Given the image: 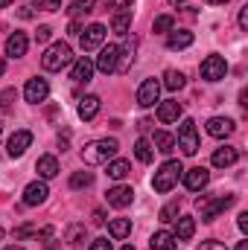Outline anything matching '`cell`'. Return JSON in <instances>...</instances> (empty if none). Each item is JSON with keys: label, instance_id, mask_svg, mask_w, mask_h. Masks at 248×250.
Here are the masks:
<instances>
[{"label": "cell", "instance_id": "obj_12", "mask_svg": "<svg viewBox=\"0 0 248 250\" xmlns=\"http://www.w3.org/2000/svg\"><path fill=\"white\" fill-rule=\"evenodd\" d=\"M29 146H32V131H24V128H21V131H15V134L9 137V143H6V151H9L12 157H21V154H24Z\"/></svg>", "mask_w": 248, "mask_h": 250}, {"label": "cell", "instance_id": "obj_1", "mask_svg": "<svg viewBox=\"0 0 248 250\" xmlns=\"http://www.w3.org/2000/svg\"><path fill=\"white\" fill-rule=\"evenodd\" d=\"M117 148H120L117 140H94V143H88L82 148V160L88 166H99V163H108L117 154Z\"/></svg>", "mask_w": 248, "mask_h": 250}, {"label": "cell", "instance_id": "obj_7", "mask_svg": "<svg viewBox=\"0 0 248 250\" xmlns=\"http://www.w3.org/2000/svg\"><path fill=\"white\" fill-rule=\"evenodd\" d=\"M102 41H105V26H102V23H91V26L79 35V44H82V50H85V53H91V50L102 47Z\"/></svg>", "mask_w": 248, "mask_h": 250}, {"label": "cell", "instance_id": "obj_27", "mask_svg": "<svg viewBox=\"0 0 248 250\" xmlns=\"http://www.w3.org/2000/svg\"><path fill=\"white\" fill-rule=\"evenodd\" d=\"M155 148H158L161 154H170V151L175 148V137L167 134V131H155Z\"/></svg>", "mask_w": 248, "mask_h": 250}, {"label": "cell", "instance_id": "obj_10", "mask_svg": "<svg viewBox=\"0 0 248 250\" xmlns=\"http://www.w3.org/2000/svg\"><path fill=\"white\" fill-rule=\"evenodd\" d=\"M47 93H50V84H47V79H29L26 82V87H24V96H26V102L29 105H38V102H44L47 99Z\"/></svg>", "mask_w": 248, "mask_h": 250}, {"label": "cell", "instance_id": "obj_18", "mask_svg": "<svg viewBox=\"0 0 248 250\" xmlns=\"http://www.w3.org/2000/svg\"><path fill=\"white\" fill-rule=\"evenodd\" d=\"M181 102H175V99H167V102H161L158 105V120L161 123H178V117H181Z\"/></svg>", "mask_w": 248, "mask_h": 250}, {"label": "cell", "instance_id": "obj_4", "mask_svg": "<svg viewBox=\"0 0 248 250\" xmlns=\"http://www.w3.org/2000/svg\"><path fill=\"white\" fill-rule=\"evenodd\" d=\"M237 198L234 195H219V198H198L196 201V207H198V212H201V221H216L231 204H234Z\"/></svg>", "mask_w": 248, "mask_h": 250}, {"label": "cell", "instance_id": "obj_46", "mask_svg": "<svg viewBox=\"0 0 248 250\" xmlns=\"http://www.w3.org/2000/svg\"><path fill=\"white\" fill-rule=\"evenodd\" d=\"M237 250H248V239H243V242L237 245Z\"/></svg>", "mask_w": 248, "mask_h": 250}, {"label": "cell", "instance_id": "obj_23", "mask_svg": "<svg viewBox=\"0 0 248 250\" xmlns=\"http://www.w3.org/2000/svg\"><path fill=\"white\" fill-rule=\"evenodd\" d=\"M190 44H193V32H187V29H173L167 35V47L170 50H184Z\"/></svg>", "mask_w": 248, "mask_h": 250}, {"label": "cell", "instance_id": "obj_28", "mask_svg": "<svg viewBox=\"0 0 248 250\" xmlns=\"http://www.w3.org/2000/svg\"><path fill=\"white\" fill-rule=\"evenodd\" d=\"M164 87L167 90H181L184 87V73L181 70H167L164 73Z\"/></svg>", "mask_w": 248, "mask_h": 250}, {"label": "cell", "instance_id": "obj_16", "mask_svg": "<svg viewBox=\"0 0 248 250\" xmlns=\"http://www.w3.org/2000/svg\"><path fill=\"white\" fill-rule=\"evenodd\" d=\"M91 76H94V62L91 59H76L73 62V70H70V79L76 82V84H88L91 82Z\"/></svg>", "mask_w": 248, "mask_h": 250}, {"label": "cell", "instance_id": "obj_44", "mask_svg": "<svg viewBox=\"0 0 248 250\" xmlns=\"http://www.w3.org/2000/svg\"><path fill=\"white\" fill-rule=\"evenodd\" d=\"M18 18H21V21H29V18H32V9H29V6H26V9H21V12H18Z\"/></svg>", "mask_w": 248, "mask_h": 250}, {"label": "cell", "instance_id": "obj_31", "mask_svg": "<svg viewBox=\"0 0 248 250\" xmlns=\"http://www.w3.org/2000/svg\"><path fill=\"white\" fill-rule=\"evenodd\" d=\"M94 184V175L91 172H73L70 175V189H85Z\"/></svg>", "mask_w": 248, "mask_h": 250}, {"label": "cell", "instance_id": "obj_13", "mask_svg": "<svg viewBox=\"0 0 248 250\" xmlns=\"http://www.w3.org/2000/svg\"><path fill=\"white\" fill-rule=\"evenodd\" d=\"M47 195H50V189H47L44 181H32L29 187L24 189V204H26V207H38V204L47 201Z\"/></svg>", "mask_w": 248, "mask_h": 250}, {"label": "cell", "instance_id": "obj_52", "mask_svg": "<svg viewBox=\"0 0 248 250\" xmlns=\"http://www.w3.org/2000/svg\"><path fill=\"white\" fill-rule=\"evenodd\" d=\"M173 3H184V0H173Z\"/></svg>", "mask_w": 248, "mask_h": 250}, {"label": "cell", "instance_id": "obj_2", "mask_svg": "<svg viewBox=\"0 0 248 250\" xmlns=\"http://www.w3.org/2000/svg\"><path fill=\"white\" fill-rule=\"evenodd\" d=\"M67 64H73V50H70V44H64V41L50 44L47 53L41 56V67L50 70V73H59V70L67 67Z\"/></svg>", "mask_w": 248, "mask_h": 250}, {"label": "cell", "instance_id": "obj_5", "mask_svg": "<svg viewBox=\"0 0 248 250\" xmlns=\"http://www.w3.org/2000/svg\"><path fill=\"white\" fill-rule=\"evenodd\" d=\"M178 148L184 151L187 157H196L198 154V131H196V123L193 120H184L178 125Z\"/></svg>", "mask_w": 248, "mask_h": 250}, {"label": "cell", "instance_id": "obj_22", "mask_svg": "<svg viewBox=\"0 0 248 250\" xmlns=\"http://www.w3.org/2000/svg\"><path fill=\"white\" fill-rule=\"evenodd\" d=\"M175 221V239L178 242H187V239H193V233H196V221L190 218V215H178V218H173Z\"/></svg>", "mask_w": 248, "mask_h": 250}, {"label": "cell", "instance_id": "obj_36", "mask_svg": "<svg viewBox=\"0 0 248 250\" xmlns=\"http://www.w3.org/2000/svg\"><path fill=\"white\" fill-rule=\"evenodd\" d=\"M12 99H15V90H12V87L0 90V108H3V111H9V108H12Z\"/></svg>", "mask_w": 248, "mask_h": 250}, {"label": "cell", "instance_id": "obj_25", "mask_svg": "<svg viewBox=\"0 0 248 250\" xmlns=\"http://www.w3.org/2000/svg\"><path fill=\"white\" fill-rule=\"evenodd\" d=\"M108 233H111L114 239H125V236L131 233V218H111V221H108Z\"/></svg>", "mask_w": 248, "mask_h": 250}, {"label": "cell", "instance_id": "obj_30", "mask_svg": "<svg viewBox=\"0 0 248 250\" xmlns=\"http://www.w3.org/2000/svg\"><path fill=\"white\" fill-rule=\"evenodd\" d=\"M128 172H131V163L128 160H111L108 163V178H114V181H123Z\"/></svg>", "mask_w": 248, "mask_h": 250}, {"label": "cell", "instance_id": "obj_9", "mask_svg": "<svg viewBox=\"0 0 248 250\" xmlns=\"http://www.w3.org/2000/svg\"><path fill=\"white\" fill-rule=\"evenodd\" d=\"M181 181H184V187L190 189V192H198V189L207 187L210 172H207L204 166H193V169H184V172H181Z\"/></svg>", "mask_w": 248, "mask_h": 250}, {"label": "cell", "instance_id": "obj_49", "mask_svg": "<svg viewBox=\"0 0 248 250\" xmlns=\"http://www.w3.org/2000/svg\"><path fill=\"white\" fill-rule=\"evenodd\" d=\"M3 250H24L21 245H12V248H3Z\"/></svg>", "mask_w": 248, "mask_h": 250}, {"label": "cell", "instance_id": "obj_20", "mask_svg": "<svg viewBox=\"0 0 248 250\" xmlns=\"http://www.w3.org/2000/svg\"><path fill=\"white\" fill-rule=\"evenodd\" d=\"M149 248L152 250H175L178 248V239H175L170 230H158V233L149 239Z\"/></svg>", "mask_w": 248, "mask_h": 250}, {"label": "cell", "instance_id": "obj_26", "mask_svg": "<svg viewBox=\"0 0 248 250\" xmlns=\"http://www.w3.org/2000/svg\"><path fill=\"white\" fill-rule=\"evenodd\" d=\"M128 26H131V9H120V12L114 15V21H111V29H114L117 35H125Z\"/></svg>", "mask_w": 248, "mask_h": 250}, {"label": "cell", "instance_id": "obj_6", "mask_svg": "<svg viewBox=\"0 0 248 250\" xmlns=\"http://www.w3.org/2000/svg\"><path fill=\"white\" fill-rule=\"evenodd\" d=\"M198 73H201V79L204 82H219V79H225V73H228V62L222 59V56H207L201 67H198Z\"/></svg>", "mask_w": 248, "mask_h": 250}, {"label": "cell", "instance_id": "obj_39", "mask_svg": "<svg viewBox=\"0 0 248 250\" xmlns=\"http://www.w3.org/2000/svg\"><path fill=\"white\" fill-rule=\"evenodd\" d=\"M50 35H53V29H50V26H38L35 41H41V44H44V41H50Z\"/></svg>", "mask_w": 248, "mask_h": 250}, {"label": "cell", "instance_id": "obj_53", "mask_svg": "<svg viewBox=\"0 0 248 250\" xmlns=\"http://www.w3.org/2000/svg\"><path fill=\"white\" fill-rule=\"evenodd\" d=\"M50 250H56V248H50Z\"/></svg>", "mask_w": 248, "mask_h": 250}, {"label": "cell", "instance_id": "obj_33", "mask_svg": "<svg viewBox=\"0 0 248 250\" xmlns=\"http://www.w3.org/2000/svg\"><path fill=\"white\" fill-rule=\"evenodd\" d=\"M155 32H173L175 29V18L173 15H161V18H155Z\"/></svg>", "mask_w": 248, "mask_h": 250}, {"label": "cell", "instance_id": "obj_50", "mask_svg": "<svg viewBox=\"0 0 248 250\" xmlns=\"http://www.w3.org/2000/svg\"><path fill=\"white\" fill-rule=\"evenodd\" d=\"M3 236H6V230H3V227H0V239H3Z\"/></svg>", "mask_w": 248, "mask_h": 250}, {"label": "cell", "instance_id": "obj_17", "mask_svg": "<svg viewBox=\"0 0 248 250\" xmlns=\"http://www.w3.org/2000/svg\"><path fill=\"white\" fill-rule=\"evenodd\" d=\"M207 134L216 137V140L231 137V134H234V120H228V117H210V120H207Z\"/></svg>", "mask_w": 248, "mask_h": 250}, {"label": "cell", "instance_id": "obj_29", "mask_svg": "<svg viewBox=\"0 0 248 250\" xmlns=\"http://www.w3.org/2000/svg\"><path fill=\"white\" fill-rule=\"evenodd\" d=\"M152 154H155V151H152V143L140 137V140L134 143V157H137L140 163H152Z\"/></svg>", "mask_w": 248, "mask_h": 250}, {"label": "cell", "instance_id": "obj_34", "mask_svg": "<svg viewBox=\"0 0 248 250\" xmlns=\"http://www.w3.org/2000/svg\"><path fill=\"white\" fill-rule=\"evenodd\" d=\"M82 239H85V227H82V224H73V227L67 230V242H70V245H79Z\"/></svg>", "mask_w": 248, "mask_h": 250}, {"label": "cell", "instance_id": "obj_11", "mask_svg": "<svg viewBox=\"0 0 248 250\" xmlns=\"http://www.w3.org/2000/svg\"><path fill=\"white\" fill-rule=\"evenodd\" d=\"M117 56H120V47L117 44H108V47H102V53H99V59L94 64V70H99V73H117Z\"/></svg>", "mask_w": 248, "mask_h": 250}, {"label": "cell", "instance_id": "obj_43", "mask_svg": "<svg viewBox=\"0 0 248 250\" xmlns=\"http://www.w3.org/2000/svg\"><path fill=\"white\" fill-rule=\"evenodd\" d=\"M32 233H35L32 227H21V230H15V236H18V239H26V236H32Z\"/></svg>", "mask_w": 248, "mask_h": 250}, {"label": "cell", "instance_id": "obj_15", "mask_svg": "<svg viewBox=\"0 0 248 250\" xmlns=\"http://www.w3.org/2000/svg\"><path fill=\"white\" fill-rule=\"evenodd\" d=\"M105 201H108L111 207L123 209V207H128V204L134 201V189L131 187H111L108 192H105Z\"/></svg>", "mask_w": 248, "mask_h": 250}, {"label": "cell", "instance_id": "obj_48", "mask_svg": "<svg viewBox=\"0 0 248 250\" xmlns=\"http://www.w3.org/2000/svg\"><path fill=\"white\" fill-rule=\"evenodd\" d=\"M9 3H15V0H0V9H3V6H9Z\"/></svg>", "mask_w": 248, "mask_h": 250}, {"label": "cell", "instance_id": "obj_32", "mask_svg": "<svg viewBox=\"0 0 248 250\" xmlns=\"http://www.w3.org/2000/svg\"><path fill=\"white\" fill-rule=\"evenodd\" d=\"M67 12H70V18H79V15H91V12H94V0H76V3H73Z\"/></svg>", "mask_w": 248, "mask_h": 250}, {"label": "cell", "instance_id": "obj_40", "mask_svg": "<svg viewBox=\"0 0 248 250\" xmlns=\"http://www.w3.org/2000/svg\"><path fill=\"white\" fill-rule=\"evenodd\" d=\"M88 250H111V242H108V239H94Z\"/></svg>", "mask_w": 248, "mask_h": 250}, {"label": "cell", "instance_id": "obj_45", "mask_svg": "<svg viewBox=\"0 0 248 250\" xmlns=\"http://www.w3.org/2000/svg\"><path fill=\"white\" fill-rule=\"evenodd\" d=\"M240 26H243V29H248V9H243V12H240Z\"/></svg>", "mask_w": 248, "mask_h": 250}, {"label": "cell", "instance_id": "obj_3", "mask_svg": "<svg viewBox=\"0 0 248 250\" xmlns=\"http://www.w3.org/2000/svg\"><path fill=\"white\" fill-rule=\"evenodd\" d=\"M181 172H184V166H181V160H167L158 172H155V181H152V187L155 192H170V189L178 184V178H181Z\"/></svg>", "mask_w": 248, "mask_h": 250}, {"label": "cell", "instance_id": "obj_51", "mask_svg": "<svg viewBox=\"0 0 248 250\" xmlns=\"http://www.w3.org/2000/svg\"><path fill=\"white\" fill-rule=\"evenodd\" d=\"M123 250H134V248H131V245H125V248H123Z\"/></svg>", "mask_w": 248, "mask_h": 250}, {"label": "cell", "instance_id": "obj_24", "mask_svg": "<svg viewBox=\"0 0 248 250\" xmlns=\"http://www.w3.org/2000/svg\"><path fill=\"white\" fill-rule=\"evenodd\" d=\"M99 114V96H85V99H79V117L82 120H94Z\"/></svg>", "mask_w": 248, "mask_h": 250}, {"label": "cell", "instance_id": "obj_37", "mask_svg": "<svg viewBox=\"0 0 248 250\" xmlns=\"http://www.w3.org/2000/svg\"><path fill=\"white\" fill-rule=\"evenodd\" d=\"M35 6L44 9V12H59L62 9V0H35Z\"/></svg>", "mask_w": 248, "mask_h": 250}, {"label": "cell", "instance_id": "obj_41", "mask_svg": "<svg viewBox=\"0 0 248 250\" xmlns=\"http://www.w3.org/2000/svg\"><path fill=\"white\" fill-rule=\"evenodd\" d=\"M67 35H70V38H79V35H82V26H79V21H70V26H67Z\"/></svg>", "mask_w": 248, "mask_h": 250}, {"label": "cell", "instance_id": "obj_8", "mask_svg": "<svg viewBox=\"0 0 248 250\" xmlns=\"http://www.w3.org/2000/svg\"><path fill=\"white\" fill-rule=\"evenodd\" d=\"M161 96V82L158 79H146L140 87H137V105L140 108H152Z\"/></svg>", "mask_w": 248, "mask_h": 250}, {"label": "cell", "instance_id": "obj_38", "mask_svg": "<svg viewBox=\"0 0 248 250\" xmlns=\"http://www.w3.org/2000/svg\"><path fill=\"white\" fill-rule=\"evenodd\" d=\"M196 250H228V248H225L222 242H213V239H210V242H201Z\"/></svg>", "mask_w": 248, "mask_h": 250}, {"label": "cell", "instance_id": "obj_19", "mask_svg": "<svg viewBox=\"0 0 248 250\" xmlns=\"http://www.w3.org/2000/svg\"><path fill=\"white\" fill-rule=\"evenodd\" d=\"M237 160H240V151H237L234 146H222V148L213 151V166H219V169H228V166H234Z\"/></svg>", "mask_w": 248, "mask_h": 250}, {"label": "cell", "instance_id": "obj_35", "mask_svg": "<svg viewBox=\"0 0 248 250\" xmlns=\"http://www.w3.org/2000/svg\"><path fill=\"white\" fill-rule=\"evenodd\" d=\"M173 215H178V201H173V204H167L164 209H161V221H173Z\"/></svg>", "mask_w": 248, "mask_h": 250}, {"label": "cell", "instance_id": "obj_14", "mask_svg": "<svg viewBox=\"0 0 248 250\" xmlns=\"http://www.w3.org/2000/svg\"><path fill=\"white\" fill-rule=\"evenodd\" d=\"M26 47H29V38L24 32H12L6 38V56L9 59H24L26 56Z\"/></svg>", "mask_w": 248, "mask_h": 250}, {"label": "cell", "instance_id": "obj_21", "mask_svg": "<svg viewBox=\"0 0 248 250\" xmlns=\"http://www.w3.org/2000/svg\"><path fill=\"white\" fill-rule=\"evenodd\" d=\"M35 172H38L44 181H50V178H56V175H59V160H56L53 154H44V157H38Z\"/></svg>", "mask_w": 248, "mask_h": 250}, {"label": "cell", "instance_id": "obj_42", "mask_svg": "<svg viewBox=\"0 0 248 250\" xmlns=\"http://www.w3.org/2000/svg\"><path fill=\"white\" fill-rule=\"evenodd\" d=\"M237 224H240V230H243V233H248V212H240Z\"/></svg>", "mask_w": 248, "mask_h": 250}, {"label": "cell", "instance_id": "obj_47", "mask_svg": "<svg viewBox=\"0 0 248 250\" xmlns=\"http://www.w3.org/2000/svg\"><path fill=\"white\" fill-rule=\"evenodd\" d=\"M210 6H222V3H228V0H207Z\"/></svg>", "mask_w": 248, "mask_h": 250}]
</instances>
